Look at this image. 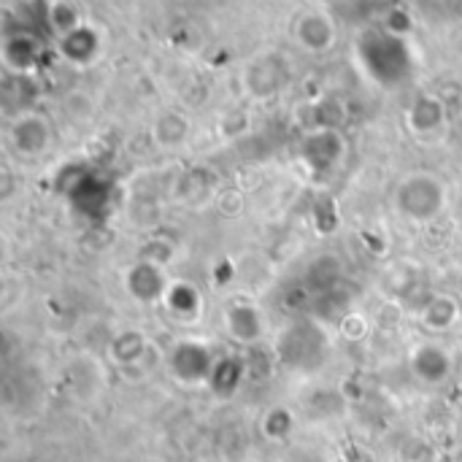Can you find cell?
<instances>
[{"label": "cell", "instance_id": "cell-1", "mask_svg": "<svg viewBox=\"0 0 462 462\" xmlns=\"http://www.w3.org/2000/svg\"><path fill=\"white\" fill-rule=\"evenodd\" d=\"M393 206L403 219L414 225H428L447 208V184L439 173L411 171L398 181L393 192Z\"/></svg>", "mask_w": 462, "mask_h": 462}, {"label": "cell", "instance_id": "cell-2", "mask_svg": "<svg viewBox=\"0 0 462 462\" xmlns=\"http://www.w3.org/2000/svg\"><path fill=\"white\" fill-rule=\"evenodd\" d=\"M165 368L171 379H176L184 387H200L211 382V374L217 368V355L206 341L198 338H181L171 346L165 357Z\"/></svg>", "mask_w": 462, "mask_h": 462}, {"label": "cell", "instance_id": "cell-3", "mask_svg": "<svg viewBox=\"0 0 462 462\" xmlns=\"http://www.w3.org/2000/svg\"><path fill=\"white\" fill-rule=\"evenodd\" d=\"M173 279L165 276V265H157L152 260H141L133 263L125 276H122V284H125V292L130 295L133 303L138 306H152V303H162L168 287H171Z\"/></svg>", "mask_w": 462, "mask_h": 462}, {"label": "cell", "instance_id": "cell-4", "mask_svg": "<svg viewBox=\"0 0 462 462\" xmlns=\"http://www.w3.org/2000/svg\"><path fill=\"white\" fill-rule=\"evenodd\" d=\"M300 157L314 173H328L341 165L346 157V138L336 127H319L309 133L300 143Z\"/></svg>", "mask_w": 462, "mask_h": 462}, {"label": "cell", "instance_id": "cell-5", "mask_svg": "<svg viewBox=\"0 0 462 462\" xmlns=\"http://www.w3.org/2000/svg\"><path fill=\"white\" fill-rule=\"evenodd\" d=\"M244 84H246L249 95L257 97V100L273 97V95L282 92L284 84H287V65H284V60L276 57V54H263V57H257V60L246 68Z\"/></svg>", "mask_w": 462, "mask_h": 462}, {"label": "cell", "instance_id": "cell-6", "mask_svg": "<svg viewBox=\"0 0 462 462\" xmlns=\"http://www.w3.org/2000/svg\"><path fill=\"white\" fill-rule=\"evenodd\" d=\"M8 141L19 157H38L51 143L49 122L41 114H22L14 119V125L8 130Z\"/></svg>", "mask_w": 462, "mask_h": 462}, {"label": "cell", "instance_id": "cell-7", "mask_svg": "<svg viewBox=\"0 0 462 462\" xmlns=\"http://www.w3.org/2000/svg\"><path fill=\"white\" fill-rule=\"evenodd\" d=\"M452 355L436 341H422L409 355L411 374L425 384H444L452 376Z\"/></svg>", "mask_w": 462, "mask_h": 462}, {"label": "cell", "instance_id": "cell-8", "mask_svg": "<svg viewBox=\"0 0 462 462\" xmlns=\"http://www.w3.org/2000/svg\"><path fill=\"white\" fill-rule=\"evenodd\" d=\"M225 330L233 341L252 346L263 338V330H265L263 311L252 300H236L225 311Z\"/></svg>", "mask_w": 462, "mask_h": 462}, {"label": "cell", "instance_id": "cell-9", "mask_svg": "<svg viewBox=\"0 0 462 462\" xmlns=\"http://www.w3.org/2000/svg\"><path fill=\"white\" fill-rule=\"evenodd\" d=\"M295 41L306 49V51H328L336 43V24L325 11H306L298 22H295Z\"/></svg>", "mask_w": 462, "mask_h": 462}, {"label": "cell", "instance_id": "cell-10", "mask_svg": "<svg viewBox=\"0 0 462 462\" xmlns=\"http://www.w3.org/2000/svg\"><path fill=\"white\" fill-rule=\"evenodd\" d=\"M444 125H447V106L439 95H420L406 111V127L420 138L436 135L439 130H444Z\"/></svg>", "mask_w": 462, "mask_h": 462}, {"label": "cell", "instance_id": "cell-11", "mask_svg": "<svg viewBox=\"0 0 462 462\" xmlns=\"http://www.w3.org/2000/svg\"><path fill=\"white\" fill-rule=\"evenodd\" d=\"M165 311L184 325H192L203 314V295L192 282H171L165 298H162Z\"/></svg>", "mask_w": 462, "mask_h": 462}, {"label": "cell", "instance_id": "cell-12", "mask_svg": "<svg viewBox=\"0 0 462 462\" xmlns=\"http://www.w3.org/2000/svg\"><path fill=\"white\" fill-rule=\"evenodd\" d=\"M420 322L430 333H449L460 322V303L447 292H436L420 309Z\"/></svg>", "mask_w": 462, "mask_h": 462}, {"label": "cell", "instance_id": "cell-13", "mask_svg": "<svg viewBox=\"0 0 462 462\" xmlns=\"http://www.w3.org/2000/svg\"><path fill=\"white\" fill-rule=\"evenodd\" d=\"M149 352V338L141 330H122L108 341V357L119 368H133L138 365Z\"/></svg>", "mask_w": 462, "mask_h": 462}, {"label": "cell", "instance_id": "cell-14", "mask_svg": "<svg viewBox=\"0 0 462 462\" xmlns=\"http://www.w3.org/2000/svg\"><path fill=\"white\" fill-rule=\"evenodd\" d=\"M152 138L160 149H179L189 138V119L179 111H168L152 125Z\"/></svg>", "mask_w": 462, "mask_h": 462}, {"label": "cell", "instance_id": "cell-15", "mask_svg": "<svg viewBox=\"0 0 462 462\" xmlns=\"http://www.w3.org/2000/svg\"><path fill=\"white\" fill-rule=\"evenodd\" d=\"M241 379H244V363L236 360V357H222V360H217V368H214L208 384H211V390L217 395L230 398L238 390Z\"/></svg>", "mask_w": 462, "mask_h": 462}, {"label": "cell", "instance_id": "cell-16", "mask_svg": "<svg viewBox=\"0 0 462 462\" xmlns=\"http://www.w3.org/2000/svg\"><path fill=\"white\" fill-rule=\"evenodd\" d=\"M292 428H295V417L284 406H273L271 411H265V417L260 422V430H263V436L268 441H284V439H290Z\"/></svg>", "mask_w": 462, "mask_h": 462}, {"label": "cell", "instance_id": "cell-17", "mask_svg": "<svg viewBox=\"0 0 462 462\" xmlns=\"http://www.w3.org/2000/svg\"><path fill=\"white\" fill-rule=\"evenodd\" d=\"M341 333H344L346 338H352V341H360V338L368 333L365 317H363V314H349V317H344V319H341Z\"/></svg>", "mask_w": 462, "mask_h": 462}]
</instances>
